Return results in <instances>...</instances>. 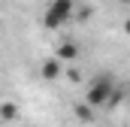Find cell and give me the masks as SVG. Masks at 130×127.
<instances>
[{"label": "cell", "mask_w": 130, "mask_h": 127, "mask_svg": "<svg viewBox=\"0 0 130 127\" xmlns=\"http://www.w3.org/2000/svg\"><path fill=\"white\" fill-rule=\"evenodd\" d=\"M91 12H94L91 6H79V9H76V21H88V18H91Z\"/></svg>", "instance_id": "cell-7"}, {"label": "cell", "mask_w": 130, "mask_h": 127, "mask_svg": "<svg viewBox=\"0 0 130 127\" xmlns=\"http://www.w3.org/2000/svg\"><path fill=\"white\" fill-rule=\"evenodd\" d=\"M0 118H3V121H15V118H18V103L3 100V103H0Z\"/></svg>", "instance_id": "cell-5"}, {"label": "cell", "mask_w": 130, "mask_h": 127, "mask_svg": "<svg viewBox=\"0 0 130 127\" xmlns=\"http://www.w3.org/2000/svg\"><path fill=\"white\" fill-rule=\"evenodd\" d=\"M124 33L130 36V18H124Z\"/></svg>", "instance_id": "cell-8"}, {"label": "cell", "mask_w": 130, "mask_h": 127, "mask_svg": "<svg viewBox=\"0 0 130 127\" xmlns=\"http://www.w3.org/2000/svg\"><path fill=\"white\" fill-rule=\"evenodd\" d=\"M118 88H115V82H112V76H94L91 82H88V88H85V103L91 106V109H109V100L115 94Z\"/></svg>", "instance_id": "cell-1"}, {"label": "cell", "mask_w": 130, "mask_h": 127, "mask_svg": "<svg viewBox=\"0 0 130 127\" xmlns=\"http://www.w3.org/2000/svg\"><path fill=\"white\" fill-rule=\"evenodd\" d=\"M73 115H76L79 121H85V124L94 121V109H91L88 103H76V106H73Z\"/></svg>", "instance_id": "cell-6"}, {"label": "cell", "mask_w": 130, "mask_h": 127, "mask_svg": "<svg viewBox=\"0 0 130 127\" xmlns=\"http://www.w3.org/2000/svg\"><path fill=\"white\" fill-rule=\"evenodd\" d=\"M70 18H76V0H52L45 6V12H42V27L58 30Z\"/></svg>", "instance_id": "cell-2"}, {"label": "cell", "mask_w": 130, "mask_h": 127, "mask_svg": "<svg viewBox=\"0 0 130 127\" xmlns=\"http://www.w3.org/2000/svg\"><path fill=\"white\" fill-rule=\"evenodd\" d=\"M121 3H130V0H121Z\"/></svg>", "instance_id": "cell-9"}, {"label": "cell", "mask_w": 130, "mask_h": 127, "mask_svg": "<svg viewBox=\"0 0 130 127\" xmlns=\"http://www.w3.org/2000/svg\"><path fill=\"white\" fill-rule=\"evenodd\" d=\"M61 70H64V64L58 61L55 55H52V58H45V61L39 64V76H42L45 82H55V79H61Z\"/></svg>", "instance_id": "cell-3"}, {"label": "cell", "mask_w": 130, "mask_h": 127, "mask_svg": "<svg viewBox=\"0 0 130 127\" xmlns=\"http://www.w3.org/2000/svg\"><path fill=\"white\" fill-rule=\"evenodd\" d=\"M55 58L61 64H70V61H76L79 58V45L73 42V39H64L61 45H58V52H55Z\"/></svg>", "instance_id": "cell-4"}]
</instances>
